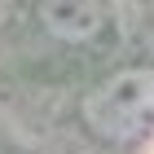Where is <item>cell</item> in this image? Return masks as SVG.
<instances>
[{
	"label": "cell",
	"mask_w": 154,
	"mask_h": 154,
	"mask_svg": "<svg viewBox=\"0 0 154 154\" xmlns=\"http://www.w3.org/2000/svg\"><path fill=\"white\" fill-rule=\"evenodd\" d=\"M150 13H154V0H150Z\"/></svg>",
	"instance_id": "3"
},
{
	"label": "cell",
	"mask_w": 154,
	"mask_h": 154,
	"mask_svg": "<svg viewBox=\"0 0 154 154\" xmlns=\"http://www.w3.org/2000/svg\"><path fill=\"white\" fill-rule=\"evenodd\" d=\"M84 123L101 141H132L154 119V66H123L88 88L79 106Z\"/></svg>",
	"instance_id": "1"
},
{
	"label": "cell",
	"mask_w": 154,
	"mask_h": 154,
	"mask_svg": "<svg viewBox=\"0 0 154 154\" xmlns=\"http://www.w3.org/2000/svg\"><path fill=\"white\" fill-rule=\"evenodd\" d=\"M35 22L62 44H93L110 26V0H35Z\"/></svg>",
	"instance_id": "2"
}]
</instances>
